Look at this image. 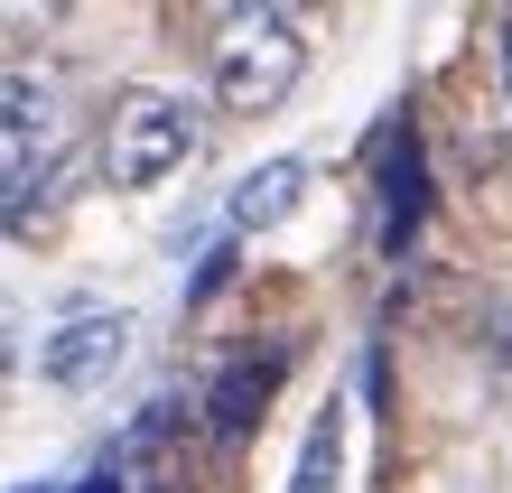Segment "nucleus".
<instances>
[{"label": "nucleus", "instance_id": "1", "mask_svg": "<svg viewBox=\"0 0 512 493\" xmlns=\"http://www.w3.org/2000/svg\"><path fill=\"white\" fill-rule=\"evenodd\" d=\"M66 168V94L38 66H0V224H38Z\"/></svg>", "mask_w": 512, "mask_h": 493}, {"label": "nucleus", "instance_id": "2", "mask_svg": "<svg viewBox=\"0 0 512 493\" xmlns=\"http://www.w3.org/2000/svg\"><path fill=\"white\" fill-rule=\"evenodd\" d=\"M308 75V28L298 10H233L215 38V103L224 112H270Z\"/></svg>", "mask_w": 512, "mask_h": 493}, {"label": "nucleus", "instance_id": "3", "mask_svg": "<svg viewBox=\"0 0 512 493\" xmlns=\"http://www.w3.org/2000/svg\"><path fill=\"white\" fill-rule=\"evenodd\" d=\"M196 149H205V112L187 94H168V84H149V94H131L122 112H112V149H103V168H112V187H168L177 168H196Z\"/></svg>", "mask_w": 512, "mask_h": 493}, {"label": "nucleus", "instance_id": "4", "mask_svg": "<svg viewBox=\"0 0 512 493\" xmlns=\"http://www.w3.org/2000/svg\"><path fill=\"white\" fill-rule=\"evenodd\" d=\"M122 363H131V307H112V298L56 307L47 335H38V382L47 391H103Z\"/></svg>", "mask_w": 512, "mask_h": 493}, {"label": "nucleus", "instance_id": "5", "mask_svg": "<svg viewBox=\"0 0 512 493\" xmlns=\"http://www.w3.org/2000/svg\"><path fill=\"white\" fill-rule=\"evenodd\" d=\"M308 187H317V168L298 159V149L243 168V177H233V196H224V233H270V224H289V214L308 205Z\"/></svg>", "mask_w": 512, "mask_h": 493}, {"label": "nucleus", "instance_id": "6", "mask_svg": "<svg viewBox=\"0 0 512 493\" xmlns=\"http://www.w3.org/2000/svg\"><path fill=\"white\" fill-rule=\"evenodd\" d=\"M270 382H280V354H243V363H224L215 391H205V419H215V438H243V428L270 410Z\"/></svg>", "mask_w": 512, "mask_h": 493}, {"label": "nucleus", "instance_id": "7", "mask_svg": "<svg viewBox=\"0 0 512 493\" xmlns=\"http://www.w3.org/2000/svg\"><path fill=\"white\" fill-rule=\"evenodd\" d=\"M419 214H429V177H419V149H410V140H391V159H382V252H410Z\"/></svg>", "mask_w": 512, "mask_h": 493}, {"label": "nucleus", "instance_id": "8", "mask_svg": "<svg viewBox=\"0 0 512 493\" xmlns=\"http://www.w3.org/2000/svg\"><path fill=\"white\" fill-rule=\"evenodd\" d=\"M336 475H345V410L326 400V410L308 419V447H298V475H289V493H336Z\"/></svg>", "mask_w": 512, "mask_h": 493}, {"label": "nucleus", "instance_id": "9", "mask_svg": "<svg viewBox=\"0 0 512 493\" xmlns=\"http://www.w3.org/2000/svg\"><path fill=\"white\" fill-rule=\"evenodd\" d=\"M10 373H19V307L0 298V391H10Z\"/></svg>", "mask_w": 512, "mask_h": 493}, {"label": "nucleus", "instance_id": "10", "mask_svg": "<svg viewBox=\"0 0 512 493\" xmlns=\"http://www.w3.org/2000/svg\"><path fill=\"white\" fill-rule=\"evenodd\" d=\"M75 493H122V475H112V466H94V475H84Z\"/></svg>", "mask_w": 512, "mask_h": 493}]
</instances>
